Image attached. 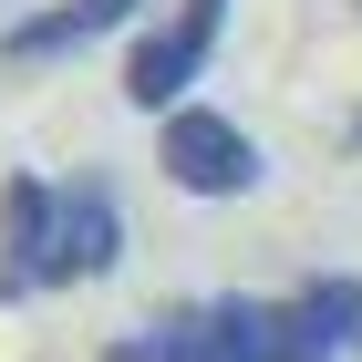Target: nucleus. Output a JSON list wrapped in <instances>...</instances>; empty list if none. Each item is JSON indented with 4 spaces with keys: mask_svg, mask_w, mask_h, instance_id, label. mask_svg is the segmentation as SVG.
Masks as SVG:
<instances>
[{
    "mask_svg": "<svg viewBox=\"0 0 362 362\" xmlns=\"http://www.w3.org/2000/svg\"><path fill=\"white\" fill-rule=\"evenodd\" d=\"M104 362H300L290 310L259 290H218V300H166L135 332H114Z\"/></svg>",
    "mask_w": 362,
    "mask_h": 362,
    "instance_id": "f257e3e1",
    "label": "nucleus"
},
{
    "mask_svg": "<svg viewBox=\"0 0 362 362\" xmlns=\"http://www.w3.org/2000/svg\"><path fill=\"white\" fill-rule=\"evenodd\" d=\"M114 259H124V187H114L104 166L52 176L42 238H31V259H21V300H42V290H83V279H114Z\"/></svg>",
    "mask_w": 362,
    "mask_h": 362,
    "instance_id": "f03ea898",
    "label": "nucleus"
},
{
    "mask_svg": "<svg viewBox=\"0 0 362 362\" xmlns=\"http://www.w3.org/2000/svg\"><path fill=\"white\" fill-rule=\"evenodd\" d=\"M156 166H166L176 197H207V207H238V197H259V176H269V156H259V135L238 124V114L218 104H176L156 114Z\"/></svg>",
    "mask_w": 362,
    "mask_h": 362,
    "instance_id": "7ed1b4c3",
    "label": "nucleus"
},
{
    "mask_svg": "<svg viewBox=\"0 0 362 362\" xmlns=\"http://www.w3.org/2000/svg\"><path fill=\"white\" fill-rule=\"evenodd\" d=\"M218 31H228V0H176V21H156L135 52H124V104L176 114L187 83L207 73V52H218Z\"/></svg>",
    "mask_w": 362,
    "mask_h": 362,
    "instance_id": "20e7f679",
    "label": "nucleus"
},
{
    "mask_svg": "<svg viewBox=\"0 0 362 362\" xmlns=\"http://www.w3.org/2000/svg\"><path fill=\"white\" fill-rule=\"evenodd\" d=\"M145 0H52V11H21V21L0 31V73H31V62H73L93 52L104 31H124Z\"/></svg>",
    "mask_w": 362,
    "mask_h": 362,
    "instance_id": "39448f33",
    "label": "nucleus"
},
{
    "mask_svg": "<svg viewBox=\"0 0 362 362\" xmlns=\"http://www.w3.org/2000/svg\"><path fill=\"white\" fill-rule=\"evenodd\" d=\"M279 310H290L300 362H362V279L352 269H321L300 290H279Z\"/></svg>",
    "mask_w": 362,
    "mask_h": 362,
    "instance_id": "423d86ee",
    "label": "nucleus"
},
{
    "mask_svg": "<svg viewBox=\"0 0 362 362\" xmlns=\"http://www.w3.org/2000/svg\"><path fill=\"white\" fill-rule=\"evenodd\" d=\"M341 135H352V156H362V104H352V124H341Z\"/></svg>",
    "mask_w": 362,
    "mask_h": 362,
    "instance_id": "0eeeda50",
    "label": "nucleus"
},
{
    "mask_svg": "<svg viewBox=\"0 0 362 362\" xmlns=\"http://www.w3.org/2000/svg\"><path fill=\"white\" fill-rule=\"evenodd\" d=\"M352 11H362V0H352Z\"/></svg>",
    "mask_w": 362,
    "mask_h": 362,
    "instance_id": "6e6552de",
    "label": "nucleus"
}]
</instances>
